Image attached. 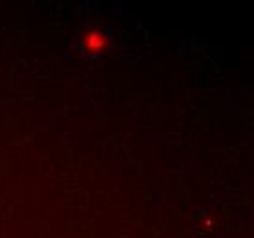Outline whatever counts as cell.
Masks as SVG:
<instances>
[{"label":"cell","instance_id":"1","mask_svg":"<svg viewBox=\"0 0 254 238\" xmlns=\"http://www.w3.org/2000/svg\"><path fill=\"white\" fill-rule=\"evenodd\" d=\"M82 46L90 53H103L108 50V39L101 31H88L82 37Z\"/></svg>","mask_w":254,"mask_h":238}]
</instances>
